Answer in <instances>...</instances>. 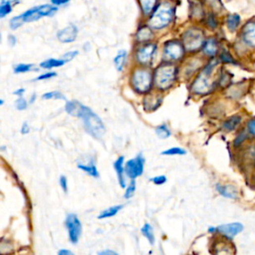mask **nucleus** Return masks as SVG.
Masks as SVG:
<instances>
[{"label":"nucleus","instance_id":"3","mask_svg":"<svg viewBox=\"0 0 255 255\" xmlns=\"http://www.w3.org/2000/svg\"><path fill=\"white\" fill-rule=\"evenodd\" d=\"M177 77V67L172 64H164L155 72V84L158 89L166 90L173 86Z\"/></svg>","mask_w":255,"mask_h":255},{"label":"nucleus","instance_id":"43","mask_svg":"<svg viewBox=\"0 0 255 255\" xmlns=\"http://www.w3.org/2000/svg\"><path fill=\"white\" fill-rule=\"evenodd\" d=\"M59 183H60V187L62 188V190L65 193H67L68 192V181H67V178L65 176H61L60 180H59Z\"/></svg>","mask_w":255,"mask_h":255},{"label":"nucleus","instance_id":"32","mask_svg":"<svg viewBox=\"0 0 255 255\" xmlns=\"http://www.w3.org/2000/svg\"><path fill=\"white\" fill-rule=\"evenodd\" d=\"M42 98L44 100H52V99H56V100H66V97L58 92V91H52V92H48V93H45Z\"/></svg>","mask_w":255,"mask_h":255},{"label":"nucleus","instance_id":"50","mask_svg":"<svg viewBox=\"0 0 255 255\" xmlns=\"http://www.w3.org/2000/svg\"><path fill=\"white\" fill-rule=\"evenodd\" d=\"M17 1H20V0H2L1 1V4L3 3H14V2H17Z\"/></svg>","mask_w":255,"mask_h":255},{"label":"nucleus","instance_id":"11","mask_svg":"<svg viewBox=\"0 0 255 255\" xmlns=\"http://www.w3.org/2000/svg\"><path fill=\"white\" fill-rule=\"evenodd\" d=\"M184 55V46L179 41H169L164 47V57L168 60H178Z\"/></svg>","mask_w":255,"mask_h":255},{"label":"nucleus","instance_id":"45","mask_svg":"<svg viewBox=\"0 0 255 255\" xmlns=\"http://www.w3.org/2000/svg\"><path fill=\"white\" fill-rule=\"evenodd\" d=\"M30 132V127H29V125H28V123L27 122H25V123H23V125H22V127H21V134H28Z\"/></svg>","mask_w":255,"mask_h":255},{"label":"nucleus","instance_id":"31","mask_svg":"<svg viewBox=\"0 0 255 255\" xmlns=\"http://www.w3.org/2000/svg\"><path fill=\"white\" fill-rule=\"evenodd\" d=\"M235 249L232 245L229 244H223L216 250V255H234Z\"/></svg>","mask_w":255,"mask_h":255},{"label":"nucleus","instance_id":"39","mask_svg":"<svg viewBox=\"0 0 255 255\" xmlns=\"http://www.w3.org/2000/svg\"><path fill=\"white\" fill-rule=\"evenodd\" d=\"M220 59L222 62L224 63H232L235 64V60L233 59V57L228 53V52H223L220 56Z\"/></svg>","mask_w":255,"mask_h":255},{"label":"nucleus","instance_id":"30","mask_svg":"<svg viewBox=\"0 0 255 255\" xmlns=\"http://www.w3.org/2000/svg\"><path fill=\"white\" fill-rule=\"evenodd\" d=\"M162 155H184L187 154V151L180 147H173L169 148L168 150H165L161 152Z\"/></svg>","mask_w":255,"mask_h":255},{"label":"nucleus","instance_id":"28","mask_svg":"<svg viewBox=\"0 0 255 255\" xmlns=\"http://www.w3.org/2000/svg\"><path fill=\"white\" fill-rule=\"evenodd\" d=\"M140 3L145 14H150L155 6L156 0H140Z\"/></svg>","mask_w":255,"mask_h":255},{"label":"nucleus","instance_id":"21","mask_svg":"<svg viewBox=\"0 0 255 255\" xmlns=\"http://www.w3.org/2000/svg\"><path fill=\"white\" fill-rule=\"evenodd\" d=\"M141 232L143 233V235L149 240V242L151 244H154L155 241V237H154V232H153V228L150 223H145L143 225V227L141 228Z\"/></svg>","mask_w":255,"mask_h":255},{"label":"nucleus","instance_id":"49","mask_svg":"<svg viewBox=\"0 0 255 255\" xmlns=\"http://www.w3.org/2000/svg\"><path fill=\"white\" fill-rule=\"evenodd\" d=\"M24 93H25V89H23V88H22V89H18V90H16L13 94H14V95H17V96H19V97H21Z\"/></svg>","mask_w":255,"mask_h":255},{"label":"nucleus","instance_id":"37","mask_svg":"<svg viewBox=\"0 0 255 255\" xmlns=\"http://www.w3.org/2000/svg\"><path fill=\"white\" fill-rule=\"evenodd\" d=\"M11 4L10 3H3L0 7V17L4 18L6 15H8L11 12Z\"/></svg>","mask_w":255,"mask_h":255},{"label":"nucleus","instance_id":"51","mask_svg":"<svg viewBox=\"0 0 255 255\" xmlns=\"http://www.w3.org/2000/svg\"><path fill=\"white\" fill-rule=\"evenodd\" d=\"M35 98H36V95L34 94V95H33V98H31V100H30V103H34V101H35Z\"/></svg>","mask_w":255,"mask_h":255},{"label":"nucleus","instance_id":"15","mask_svg":"<svg viewBox=\"0 0 255 255\" xmlns=\"http://www.w3.org/2000/svg\"><path fill=\"white\" fill-rule=\"evenodd\" d=\"M114 167H115V171L118 177V182L119 185L122 189H126L127 188V183H126V172H125V157L119 156L117 158V160L114 162Z\"/></svg>","mask_w":255,"mask_h":255},{"label":"nucleus","instance_id":"26","mask_svg":"<svg viewBox=\"0 0 255 255\" xmlns=\"http://www.w3.org/2000/svg\"><path fill=\"white\" fill-rule=\"evenodd\" d=\"M152 37H153V33H152V30L149 27H143L137 33V39L140 42L148 41Z\"/></svg>","mask_w":255,"mask_h":255},{"label":"nucleus","instance_id":"48","mask_svg":"<svg viewBox=\"0 0 255 255\" xmlns=\"http://www.w3.org/2000/svg\"><path fill=\"white\" fill-rule=\"evenodd\" d=\"M8 42H9L10 46H12V47H13V46L16 44V38H15V36L10 35V36L8 37Z\"/></svg>","mask_w":255,"mask_h":255},{"label":"nucleus","instance_id":"41","mask_svg":"<svg viewBox=\"0 0 255 255\" xmlns=\"http://www.w3.org/2000/svg\"><path fill=\"white\" fill-rule=\"evenodd\" d=\"M55 76H57V74H56L55 72H47V73H45V74H42V75H40L39 77H37V78L35 79V81H40V80H46V79H50V78H53V77H55Z\"/></svg>","mask_w":255,"mask_h":255},{"label":"nucleus","instance_id":"27","mask_svg":"<svg viewBox=\"0 0 255 255\" xmlns=\"http://www.w3.org/2000/svg\"><path fill=\"white\" fill-rule=\"evenodd\" d=\"M155 134H156V136H157L159 139H161V140H165V139L171 137V135H172L171 130L168 129V127H167L165 124H162V125L156 127V129H155Z\"/></svg>","mask_w":255,"mask_h":255},{"label":"nucleus","instance_id":"34","mask_svg":"<svg viewBox=\"0 0 255 255\" xmlns=\"http://www.w3.org/2000/svg\"><path fill=\"white\" fill-rule=\"evenodd\" d=\"M33 64H19L14 68V73L15 74H21V73H26L30 71L33 68Z\"/></svg>","mask_w":255,"mask_h":255},{"label":"nucleus","instance_id":"10","mask_svg":"<svg viewBox=\"0 0 255 255\" xmlns=\"http://www.w3.org/2000/svg\"><path fill=\"white\" fill-rule=\"evenodd\" d=\"M216 232L223 235L226 239H233L235 236H237L239 233H241L244 229V225L241 222H231V223H225L221 224L215 227Z\"/></svg>","mask_w":255,"mask_h":255},{"label":"nucleus","instance_id":"1","mask_svg":"<svg viewBox=\"0 0 255 255\" xmlns=\"http://www.w3.org/2000/svg\"><path fill=\"white\" fill-rule=\"evenodd\" d=\"M78 118L83 120L85 130L93 138L101 139L105 135L106 128L103 121L90 108L84 106Z\"/></svg>","mask_w":255,"mask_h":255},{"label":"nucleus","instance_id":"44","mask_svg":"<svg viewBox=\"0 0 255 255\" xmlns=\"http://www.w3.org/2000/svg\"><path fill=\"white\" fill-rule=\"evenodd\" d=\"M98 255H119L116 251L111 250V249H106V250H102L98 253Z\"/></svg>","mask_w":255,"mask_h":255},{"label":"nucleus","instance_id":"19","mask_svg":"<svg viewBox=\"0 0 255 255\" xmlns=\"http://www.w3.org/2000/svg\"><path fill=\"white\" fill-rule=\"evenodd\" d=\"M83 107H84V105L79 103L78 101H70V102H67L65 110L69 115L78 118Z\"/></svg>","mask_w":255,"mask_h":255},{"label":"nucleus","instance_id":"25","mask_svg":"<svg viewBox=\"0 0 255 255\" xmlns=\"http://www.w3.org/2000/svg\"><path fill=\"white\" fill-rule=\"evenodd\" d=\"M67 62L63 59L60 60H56V59H49L47 61H44L40 64V66L44 69H51V68H55V67H61L63 65H65Z\"/></svg>","mask_w":255,"mask_h":255},{"label":"nucleus","instance_id":"38","mask_svg":"<svg viewBox=\"0 0 255 255\" xmlns=\"http://www.w3.org/2000/svg\"><path fill=\"white\" fill-rule=\"evenodd\" d=\"M15 106H16V109L19 110V111H23V110H26L27 109V106H28V103L25 99H23L22 97H20L16 103H15Z\"/></svg>","mask_w":255,"mask_h":255},{"label":"nucleus","instance_id":"22","mask_svg":"<svg viewBox=\"0 0 255 255\" xmlns=\"http://www.w3.org/2000/svg\"><path fill=\"white\" fill-rule=\"evenodd\" d=\"M240 21H241V18L238 14H230L226 19L227 28L232 32L235 31L238 28V26L240 24Z\"/></svg>","mask_w":255,"mask_h":255},{"label":"nucleus","instance_id":"4","mask_svg":"<svg viewBox=\"0 0 255 255\" xmlns=\"http://www.w3.org/2000/svg\"><path fill=\"white\" fill-rule=\"evenodd\" d=\"M215 66H216L215 61L212 63H209V65L201 73V75L198 77V79L194 83L193 90L195 93L204 95V94H207L211 90L212 83H211L210 77H211L212 71Z\"/></svg>","mask_w":255,"mask_h":255},{"label":"nucleus","instance_id":"46","mask_svg":"<svg viewBox=\"0 0 255 255\" xmlns=\"http://www.w3.org/2000/svg\"><path fill=\"white\" fill-rule=\"evenodd\" d=\"M70 1V0H51V2L54 5H62V4H66Z\"/></svg>","mask_w":255,"mask_h":255},{"label":"nucleus","instance_id":"36","mask_svg":"<svg viewBox=\"0 0 255 255\" xmlns=\"http://www.w3.org/2000/svg\"><path fill=\"white\" fill-rule=\"evenodd\" d=\"M23 23H24V21H23L22 14H21V15H19V16L14 17V18L11 19V21H10V27H11V29L16 30L17 28H19L20 26H22Z\"/></svg>","mask_w":255,"mask_h":255},{"label":"nucleus","instance_id":"2","mask_svg":"<svg viewBox=\"0 0 255 255\" xmlns=\"http://www.w3.org/2000/svg\"><path fill=\"white\" fill-rule=\"evenodd\" d=\"M174 7L168 3H161L149 20V24L153 29H162L167 26L174 18Z\"/></svg>","mask_w":255,"mask_h":255},{"label":"nucleus","instance_id":"20","mask_svg":"<svg viewBox=\"0 0 255 255\" xmlns=\"http://www.w3.org/2000/svg\"><path fill=\"white\" fill-rule=\"evenodd\" d=\"M124 208V205L123 204H118V205H114V206H111L103 211H101V213L98 215V218L99 219H106V218H110V217H113L115 216L116 214L119 213V211H121L122 209Z\"/></svg>","mask_w":255,"mask_h":255},{"label":"nucleus","instance_id":"29","mask_svg":"<svg viewBox=\"0 0 255 255\" xmlns=\"http://www.w3.org/2000/svg\"><path fill=\"white\" fill-rule=\"evenodd\" d=\"M249 138H250V135L247 133L246 129L243 130V131H241V132L236 136V138L234 139V142H233L234 148H239V147H241Z\"/></svg>","mask_w":255,"mask_h":255},{"label":"nucleus","instance_id":"16","mask_svg":"<svg viewBox=\"0 0 255 255\" xmlns=\"http://www.w3.org/2000/svg\"><path fill=\"white\" fill-rule=\"evenodd\" d=\"M155 50H156V46L154 44H150L145 47H142L137 54L138 61L142 64H148L152 60Z\"/></svg>","mask_w":255,"mask_h":255},{"label":"nucleus","instance_id":"18","mask_svg":"<svg viewBox=\"0 0 255 255\" xmlns=\"http://www.w3.org/2000/svg\"><path fill=\"white\" fill-rule=\"evenodd\" d=\"M241 123H242V117L240 115H233L223 122L222 129L227 133L234 132L240 127Z\"/></svg>","mask_w":255,"mask_h":255},{"label":"nucleus","instance_id":"23","mask_svg":"<svg viewBox=\"0 0 255 255\" xmlns=\"http://www.w3.org/2000/svg\"><path fill=\"white\" fill-rule=\"evenodd\" d=\"M204 51L208 56H211V57L214 56L217 52L216 41L214 39H209L208 41H206L204 46Z\"/></svg>","mask_w":255,"mask_h":255},{"label":"nucleus","instance_id":"33","mask_svg":"<svg viewBox=\"0 0 255 255\" xmlns=\"http://www.w3.org/2000/svg\"><path fill=\"white\" fill-rule=\"evenodd\" d=\"M136 188H137V184L135 180H131L130 185L126 188V192H125V199L126 200H130L134 197L135 193H136Z\"/></svg>","mask_w":255,"mask_h":255},{"label":"nucleus","instance_id":"6","mask_svg":"<svg viewBox=\"0 0 255 255\" xmlns=\"http://www.w3.org/2000/svg\"><path fill=\"white\" fill-rule=\"evenodd\" d=\"M153 84L152 74L147 70H137L133 75V86L139 93H147Z\"/></svg>","mask_w":255,"mask_h":255},{"label":"nucleus","instance_id":"12","mask_svg":"<svg viewBox=\"0 0 255 255\" xmlns=\"http://www.w3.org/2000/svg\"><path fill=\"white\" fill-rule=\"evenodd\" d=\"M215 189L217 193L228 200H237L239 198V191L238 189L233 185H222V184H216Z\"/></svg>","mask_w":255,"mask_h":255},{"label":"nucleus","instance_id":"9","mask_svg":"<svg viewBox=\"0 0 255 255\" xmlns=\"http://www.w3.org/2000/svg\"><path fill=\"white\" fill-rule=\"evenodd\" d=\"M204 42V34L201 30L192 29L184 35V46L190 51H196L200 49Z\"/></svg>","mask_w":255,"mask_h":255},{"label":"nucleus","instance_id":"47","mask_svg":"<svg viewBox=\"0 0 255 255\" xmlns=\"http://www.w3.org/2000/svg\"><path fill=\"white\" fill-rule=\"evenodd\" d=\"M58 255H75V254L69 249H61V250H59Z\"/></svg>","mask_w":255,"mask_h":255},{"label":"nucleus","instance_id":"35","mask_svg":"<svg viewBox=\"0 0 255 255\" xmlns=\"http://www.w3.org/2000/svg\"><path fill=\"white\" fill-rule=\"evenodd\" d=\"M245 129L251 138H255V118L248 120Z\"/></svg>","mask_w":255,"mask_h":255},{"label":"nucleus","instance_id":"5","mask_svg":"<svg viewBox=\"0 0 255 255\" xmlns=\"http://www.w3.org/2000/svg\"><path fill=\"white\" fill-rule=\"evenodd\" d=\"M58 11L56 6H52L49 4H43L41 6L33 7L22 14V18L24 23L33 22L45 16H53Z\"/></svg>","mask_w":255,"mask_h":255},{"label":"nucleus","instance_id":"24","mask_svg":"<svg viewBox=\"0 0 255 255\" xmlns=\"http://www.w3.org/2000/svg\"><path fill=\"white\" fill-rule=\"evenodd\" d=\"M126 59H127V52L125 50H120L115 58V66L118 71H122L124 69Z\"/></svg>","mask_w":255,"mask_h":255},{"label":"nucleus","instance_id":"40","mask_svg":"<svg viewBox=\"0 0 255 255\" xmlns=\"http://www.w3.org/2000/svg\"><path fill=\"white\" fill-rule=\"evenodd\" d=\"M166 181L167 180H166V178L164 176H156V177L151 179V182H153L156 186H161V185L165 184Z\"/></svg>","mask_w":255,"mask_h":255},{"label":"nucleus","instance_id":"14","mask_svg":"<svg viewBox=\"0 0 255 255\" xmlns=\"http://www.w3.org/2000/svg\"><path fill=\"white\" fill-rule=\"evenodd\" d=\"M242 40L249 47L255 48V22H249L244 25L241 32Z\"/></svg>","mask_w":255,"mask_h":255},{"label":"nucleus","instance_id":"13","mask_svg":"<svg viewBox=\"0 0 255 255\" xmlns=\"http://www.w3.org/2000/svg\"><path fill=\"white\" fill-rule=\"evenodd\" d=\"M78 35V29L75 25L71 24L69 26H67L66 28L60 30L57 34L58 40L62 43H71L73 41H75L76 37Z\"/></svg>","mask_w":255,"mask_h":255},{"label":"nucleus","instance_id":"42","mask_svg":"<svg viewBox=\"0 0 255 255\" xmlns=\"http://www.w3.org/2000/svg\"><path fill=\"white\" fill-rule=\"evenodd\" d=\"M77 55H78V51H71V52H68V53L64 54L62 59L65 60L66 62H69V61H71L72 59H74Z\"/></svg>","mask_w":255,"mask_h":255},{"label":"nucleus","instance_id":"8","mask_svg":"<svg viewBox=\"0 0 255 255\" xmlns=\"http://www.w3.org/2000/svg\"><path fill=\"white\" fill-rule=\"evenodd\" d=\"M65 225L68 231L69 240L73 244H77L82 234V222L75 213H69L65 219Z\"/></svg>","mask_w":255,"mask_h":255},{"label":"nucleus","instance_id":"17","mask_svg":"<svg viewBox=\"0 0 255 255\" xmlns=\"http://www.w3.org/2000/svg\"><path fill=\"white\" fill-rule=\"evenodd\" d=\"M77 166H78V168L82 169L84 173L88 174L89 176H91L94 179H99L100 178V175H99L98 168H97V165H96V162H95L94 158H91V160L88 161V162H78Z\"/></svg>","mask_w":255,"mask_h":255},{"label":"nucleus","instance_id":"7","mask_svg":"<svg viewBox=\"0 0 255 255\" xmlns=\"http://www.w3.org/2000/svg\"><path fill=\"white\" fill-rule=\"evenodd\" d=\"M145 169V157L142 153L138 154L136 157L129 159L125 162L126 176L130 180H136L144 174Z\"/></svg>","mask_w":255,"mask_h":255}]
</instances>
